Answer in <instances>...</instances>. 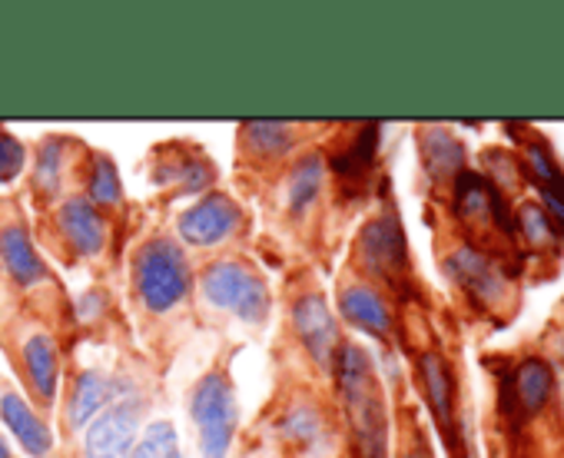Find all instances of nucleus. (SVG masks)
<instances>
[{"label":"nucleus","instance_id":"obj_1","mask_svg":"<svg viewBox=\"0 0 564 458\" xmlns=\"http://www.w3.org/2000/svg\"><path fill=\"white\" fill-rule=\"evenodd\" d=\"M343 408L356 438V448L362 458H386L389 455V415L379 375L372 369V359L362 346H339L336 366Z\"/></svg>","mask_w":564,"mask_h":458},{"label":"nucleus","instance_id":"obj_2","mask_svg":"<svg viewBox=\"0 0 564 458\" xmlns=\"http://www.w3.org/2000/svg\"><path fill=\"white\" fill-rule=\"evenodd\" d=\"M133 286L140 303L150 313H170L173 306H180L193 286L189 276V263L180 243L156 237L150 240L133 263Z\"/></svg>","mask_w":564,"mask_h":458},{"label":"nucleus","instance_id":"obj_3","mask_svg":"<svg viewBox=\"0 0 564 458\" xmlns=\"http://www.w3.org/2000/svg\"><path fill=\"white\" fill-rule=\"evenodd\" d=\"M189 412L199 428V448L203 458H226L236 428H239V405H236V389L226 375V369L206 372L193 395H189Z\"/></svg>","mask_w":564,"mask_h":458},{"label":"nucleus","instance_id":"obj_4","mask_svg":"<svg viewBox=\"0 0 564 458\" xmlns=\"http://www.w3.org/2000/svg\"><path fill=\"white\" fill-rule=\"evenodd\" d=\"M203 296L216 306L232 313L242 323H262L269 313V286L262 283V276H256L249 266L242 263H213L203 273Z\"/></svg>","mask_w":564,"mask_h":458},{"label":"nucleus","instance_id":"obj_5","mask_svg":"<svg viewBox=\"0 0 564 458\" xmlns=\"http://www.w3.org/2000/svg\"><path fill=\"white\" fill-rule=\"evenodd\" d=\"M140 428V402L127 385H117L113 402L87 425V458H130Z\"/></svg>","mask_w":564,"mask_h":458},{"label":"nucleus","instance_id":"obj_6","mask_svg":"<svg viewBox=\"0 0 564 458\" xmlns=\"http://www.w3.org/2000/svg\"><path fill=\"white\" fill-rule=\"evenodd\" d=\"M293 329L303 342V349L313 356L316 366L333 369L336 356H339V326L336 316L329 309V303L319 293H306L300 296V303L293 306Z\"/></svg>","mask_w":564,"mask_h":458},{"label":"nucleus","instance_id":"obj_7","mask_svg":"<svg viewBox=\"0 0 564 458\" xmlns=\"http://www.w3.org/2000/svg\"><path fill=\"white\" fill-rule=\"evenodd\" d=\"M359 250L362 260L369 266V273L399 283L409 273V260H405V233L395 219V212H382L376 216L359 237Z\"/></svg>","mask_w":564,"mask_h":458},{"label":"nucleus","instance_id":"obj_8","mask_svg":"<svg viewBox=\"0 0 564 458\" xmlns=\"http://www.w3.org/2000/svg\"><path fill=\"white\" fill-rule=\"evenodd\" d=\"M242 212L226 193H209L180 216V237L189 247H216L236 233Z\"/></svg>","mask_w":564,"mask_h":458},{"label":"nucleus","instance_id":"obj_9","mask_svg":"<svg viewBox=\"0 0 564 458\" xmlns=\"http://www.w3.org/2000/svg\"><path fill=\"white\" fill-rule=\"evenodd\" d=\"M448 276L478 303L485 306H495L505 293H508V283H505V273L498 263H491L485 253H478L475 247H458L448 263H445Z\"/></svg>","mask_w":564,"mask_h":458},{"label":"nucleus","instance_id":"obj_10","mask_svg":"<svg viewBox=\"0 0 564 458\" xmlns=\"http://www.w3.org/2000/svg\"><path fill=\"white\" fill-rule=\"evenodd\" d=\"M57 226L64 240L80 253V257H97L104 250V240H107V226H104V216L100 209L84 199V196H70L67 203H61L57 209Z\"/></svg>","mask_w":564,"mask_h":458},{"label":"nucleus","instance_id":"obj_11","mask_svg":"<svg viewBox=\"0 0 564 458\" xmlns=\"http://www.w3.org/2000/svg\"><path fill=\"white\" fill-rule=\"evenodd\" d=\"M419 375H422V389H425V399L432 405L438 428L455 445V375H452V366L438 352H422L419 356Z\"/></svg>","mask_w":564,"mask_h":458},{"label":"nucleus","instance_id":"obj_12","mask_svg":"<svg viewBox=\"0 0 564 458\" xmlns=\"http://www.w3.org/2000/svg\"><path fill=\"white\" fill-rule=\"evenodd\" d=\"M554 392V372L544 359H524L511 382H505V408H518L521 415H534L538 408H544V402Z\"/></svg>","mask_w":564,"mask_h":458},{"label":"nucleus","instance_id":"obj_13","mask_svg":"<svg viewBox=\"0 0 564 458\" xmlns=\"http://www.w3.org/2000/svg\"><path fill=\"white\" fill-rule=\"evenodd\" d=\"M279 435L286 438V445L293 451H303V455H319L329 448V425H326V415L319 412V405L313 402H293L286 412L279 418Z\"/></svg>","mask_w":564,"mask_h":458},{"label":"nucleus","instance_id":"obj_14","mask_svg":"<svg viewBox=\"0 0 564 458\" xmlns=\"http://www.w3.org/2000/svg\"><path fill=\"white\" fill-rule=\"evenodd\" d=\"M339 309L356 329H362L376 339L392 336V313L372 286H346L339 296Z\"/></svg>","mask_w":564,"mask_h":458},{"label":"nucleus","instance_id":"obj_15","mask_svg":"<svg viewBox=\"0 0 564 458\" xmlns=\"http://www.w3.org/2000/svg\"><path fill=\"white\" fill-rule=\"evenodd\" d=\"M0 418H4V425L14 432V438L24 445V451L31 458H44L51 451V445H54L51 428L31 412V405L21 395H14V392L0 395Z\"/></svg>","mask_w":564,"mask_h":458},{"label":"nucleus","instance_id":"obj_16","mask_svg":"<svg viewBox=\"0 0 564 458\" xmlns=\"http://www.w3.org/2000/svg\"><path fill=\"white\" fill-rule=\"evenodd\" d=\"M0 260H4L8 273L21 286H37L47 276L44 273V263H41V257L34 250V240H31V233H28L21 222L8 226L4 233H0Z\"/></svg>","mask_w":564,"mask_h":458},{"label":"nucleus","instance_id":"obj_17","mask_svg":"<svg viewBox=\"0 0 564 458\" xmlns=\"http://www.w3.org/2000/svg\"><path fill=\"white\" fill-rule=\"evenodd\" d=\"M117 382L100 375V372H80L70 392V405H67V422L70 428H87L110 402H113Z\"/></svg>","mask_w":564,"mask_h":458},{"label":"nucleus","instance_id":"obj_18","mask_svg":"<svg viewBox=\"0 0 564 458\" xmlns=\"http://www.w3.org/2000/svg\"><path fill=\"white\" fill-rule=\"evenodd\" d=\"M528 170H531V179L541 193L544 212L564 229V170L554 163L551 150L541 143L528 146Z\"/></svg>","mask_w":564,"mask_h":458},{"label":"nucleus","instance_id":"obj_19","mask_svg":"<svg viewBox=\"0 0 564 458\" xmlns=\"http://www.w3.org/2000/svg\"><path fill=\"white\" fill-rule=\"evenodd\" d=\"M24 366H28L34 392L44 402H51L54 392H57V349H54V339L44 336V332L31 336L28 346H24Z\"/></svg>","mask_w":564,"mask_h":458},{"label":"nucleus","instance_id":"obj_20","mask_svg":"<svg viewBox=\"0 0 564 458\" xmlns=\"http://www.w3.org/2000/svg\"><path fill=\"white\" fill-rule=\"evenodd\" d=\"M422 153H425V170L435 179H452V176H458L465 170L462 166L465 163V150L445 130H429L425 140H422Z\"/></svg>","mask_w":564,"mask_h":458},{"label":"nucleus","instance_id":"obj_21","mask_svg":"<svg viewBox=\"0 0 564 458\" xmlns=\"http://www.w3.org/2000/svg\"><path fill=\"white\" fill-rule=\"evenodd\" d=\"M239 133L246 137L249 150H256L262 160L282 156L296 143V137H293L296 130L290 123H279V120H269V123L265 120H249V123H242Z\"/></svg>","mask_w":564,"mask_h":458},{"label":"nucleus","instance_id":"obj_22","mask_svg":"<svg viewBox=\"0 0 564 458\" xmlns=\"http://www.w3.org/2000/svg\"><path fill=\"white\" fill-rule=\"evenodd\" d=\"M319 189H323V156L310 153V156H303L293 166V176H290V209L296 216L306 212L316 203Z\"/></svg>","mask_w":564,"mask_h":458},{"label":"nucleus","instance_id":"obj_23","mask_svg":"<svg viewBox=\"0 0 564 458\" xmlns=\"http://www.w3.org/2000/svg\"><path fill=\"white\" fill-rule=\"evenodd\" d=\"M153 179H156V186L176 183L183 193H199V189H206V186L213 183V173H209V166H206L203 160L183 156V160H166V163H160V170H156Z\"/></svg>","mask_w":564,"mask_h":458},{"label":"nucleus","instance_id":"obj_24","mask_svg":"<svg viewBox=\"0 0 564 458\" xmlns=\"http://www.w3.org/2000/svg\"><path fill=\"white\" fill-rule=\"evenodd\" d=\"M130 458H183L180 455V438L170 422H153L143 438L133 445Z\"/></svg>","mask_w":564,"mask_h":458},{"label":"nucleus","instance_id":"obj_25","mask_svg":"<svg viewBox=\"0 0 564 458\" xmlns=\"http://www.w3.org/2000/svg\"><path fill=\"white\" fill-rule=\"evenodd\" d=\"M379 130L376 127H366L352 143H349V150L346 153H339L336 160H333V166H336V173H349V176H362L369 166H372V160H376V143H379V137H376Z\"/></svg>","mask_w":564,"mask_h":458},{"label":"nucleus","instance_id":"obj_26","mask_svg":"<svg viewBox=\"0 0 564 458\" xmlns=\"http://www.w3.org/2000/svg\"><path fill=\"white\" fill-rule=\"evenodd\" d=\"M518 229H521V237L534 247H547L557 240V222L534 203L518 209Z\"/></svg>","mask_w":564,"mask_h":458},{"label":"nucleus","instance_id":"obj_27","mask_svg":"<svg viewBox=\"0 0 564 458\" xmlns=\"http://www.w3.org/2000/svg\"><path fill=\"white\" fill-rule=\"evenodd\" d=\"M87 186H90V203L113 206V203H120V196H123V193H120L117 166H113V160H107V156H97V160H94Z\"/></svg>","mask_w":564,"mask_h":458},{"label":"nucleus","instance_id":"obj_28","mask_svg":"<svg viewBox=\"0 0 564 458\" xmlns=\"http://www.w3.org/2000/svg\"><path fill=\"white\" fill-rule=\"evenodd\" d=\"M28 163V150L18 137L0 133V183H11Z\"/></svg>","mask_w":564,"mask_h":458},{"label":"nucleus","instance_id":"obj_29","mask_svg":"<svg viewBox=\"0 0 564 458\" xmlns=\"http://www.w3.org/2000/svg\"><path fill=\"white\" fill-rule=\"evenodd\" d=\"M57 170H61V143H57V140H47L44 150H41L37 179H41L44 186H54V183H57Z\"/></svg>","mask_w":564,"mask_h":458},{"label":"nucleus","instance_id":"obj_30","mask_svg":"<svg viewBox=\"0 0 564 458\" xmlns=\"http://www.w3.org/2000/svg\"><path fill=\"white\" fill-rule=\"evenodd\" d=\"M402 458H432V451H429V441L422 438V432H412L409 445L402 448Z\"/></svg>","mask_w":564,"mask_h":458},{"label":"nucleus","instance_id":"obj_31","mask_svg":"<svg viewBox=\"0 0 564 458\" xmlns=\"http://www.w3.org/2000/svg\"><path fill=\"white\" fill-rule=\"evenodd\" d=\"M0 458H14V455H11V448H8V441H4V438H0Z\"/></svg>","mask_w":564,"mask_h":458},{"label":"nucleus","instance_id":"obj_32","mask_svg":"<svg viewBox=\"0 0 564 458\" xmlns=\"http://www.w3.org/2000/svg\"><path fill=\"white\" fill-rule=\"evenodd\" d=\"M557 352H561V359H564V336H561V342H557Z\"/></svg>","mask_w":564,"mask_h":458}]
</instances>
